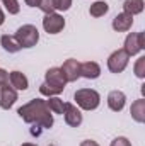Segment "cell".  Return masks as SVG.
<instances>
[{"mask_svg":"<svg viewBox=\"0 0 145 146\" xmlns=\"http://www.w3.org/2000/svg\"><path fill=\"white\" fill-rule=\"evenodd\" d=\"M17 114L21 115V119L28 124H36L43 129H50L53 126V115L51 110L48 109L46 100L43 99H33L28 104H24L22 107H19Z\"/></svg>","mask_w":145,"mask_h":146,"instance_id":"cell-1","label":"cell"},{"mask_svg":"<svg viewBox=\"0 0 145 146\" xmlns=\"http://www.w3.org/2000/svg\"><path fill=\"white\" fill-rule=\"evenodd\" d=\"M65 85H67V80H65L62 70L56 68V66H53V68H50L48 72L44 73V83H41L39 92H41V95L55 97V95H58V94L63 92Z\"/></svg>","mask_w":145,"mask_h":146,"instance_id":"cell-2","label":"cell"},{"mask_svg":"<svg viewBox=\"0 0 145 146\" xmlns=\"http://www.w3.org/2000/svg\"><path fill=\"white\" fill-rule=\"evenodd\" d=\"M73 100L82 110H96L101 104V95L92 88H80L73 94Z\"/></svg>","mask_w":145,"mask_h":146,"instance_id":"cell-3","label":"cell"},{"mask_svg":"<svg viewBox=\"0 0 145 146\" xmlns=\"http://www.w3.org/2000/svg\"><path fill=\"white\" fill-rule=\"evenodd\" d=\"M14 37L17 39L21 48H33V46H36L38 41H39V31L36 29V26H33V24H24V26H21L15 31Z\"/></svg>","mask_w":145,"mask_h":146,"instance_id":"cell-4","label":"cell"},{"mask_svg":"<svg viewBox=\"0 0 145 146\" xmlns=\"http://www.w3.org/2000/svg\"><path fill=\"white\" fill-rule=\"evenodd\" d=\"M125 53L128 56H135L140 51L145 49V34L144 33H130L125 39V46H123Z\"/></svg>","mask_w":145,"mask_h":146,"instance_id":"cell-5","label":"cell"},{"mask_svg":"<svg viewBox=\"0 0 145 146\" xmlns=\"http://www.w3.org/2000/svg\"><path fill=\"white\" fill-rule=\"evenodd\" d=\"M130 56L125 53V49H116L109 54L108 58V68L111 73H121L128 66Z\"/></svg>","mask_w":145,"mask_h":146,"instance_id":"cell-6","label":"cell"},{"mask_svg":"<svg viewBox=\"0 0 145 146\" xmlns=\"http://www.w3.org/2000/svg\"><path fill=\"white\" fill-rule=\"evenodd\" d=\"M63 27H65V19L60 14H56V12L44 14V17H43V29L48 34H58V33L63 31Z\"/></svg>","mask_w":145,"mask_h":146,"instance_id":"cell-7","label":"cell"},{"mask_svg":"<svg viewBox=\"0 0 145 146\" xmlns=\"http://www.w3.org/2000/svg\"><path fill=\"white\" fill-rule=\"evenodd\" d=\"M62 115L65 117V122L72 127H79L82 124V112L73 104H65V109H63Z\"/></svg>","mask_w":145,"mask_h":146,"instance_id":"cell-8","label":"cell"},{"mask_svg":"<svg viewBox=\"0 0 145 146\" xmlns=\"http://www.w3.org/2000/svg\"><path fill=\"white\" fill-rule=\"evenodd\" d=\"M60 70L63 73L67 83H68V82H75V80L80 76V63H79L77 60L70 58V60H67V61L60 66Z\"/></svg>","mask_w":145,"mask_h":146,"instance_id":"cell-9","label":"cell"},{"mask_svg":"<svg viewBox=\"0 0 145 146\" xmlns=\"http://www.w3.org/2000/svg\"><path fill=\"white\" fill-rule=\"evenodd\" d=\"M15 100H17V90L15 88L9 87V83L0 87V107L2 109L9 110L15 104Z\"/></svg>","mask_w":145,"mask_h":146,"instance_id":"cell-10","label":"cell"},{"mask_svg":"<svg viewBox=\"0 0 145 146\" xmlns=\"http://www.w3.org/2000/svg\"><path fill=\"white\" fill-rule=\"evenodd\" d=\"M126 104V95L121 90H111L108 94V107L113 112H121Z\"/></svg>","mask_w":145,"mask_h":146,"instance_id":"cell-11","label":"cell"},{"mask_svg":"<svg viewBox=\"0 0 145 146\" xmlns=\"http://www.w3.org/2000/svg\"><path fill=\"white\" fill-rule=\"evenodd\" d=\"M132 26H133V15H128L125 12L118 14L113 19V29L116 33H126V31L132 29Z\"/></svg>","mask_w":145,"mask_h":146,"instance_id":"cell-12","label":"cell"},{"mask_svg":"<svg viewBox=\"0 0 145 146\" xmlns=\"http://www.w3.org/2000/svg\"><path fill=\"white\" fill-rule=\"evenodd\" d=\"M101 75V66L96 61H85L80 63V76L87 78V80H96Z\"/></svg>","mask_w":145,"mask_h":146,"instance_id":"cell-13","label":"cell"},{"mask_svg":"<svg viewBox=\"0 0 145 146\" xmlns=\"http://www.w3.org/2000/svg\"><path fill=\"white\" fill-rule=\"evenodd\" d=\"M9 82H10V87L15 88V90H26L29 87V80L24 73L21 72H10L9 73Z\"/></svg>","mask_w":145,"mask_h":146,"instance_id":"cell-14","label":"cell"},{"mask_svg":"<svg viewBox=\"0 0 145 146\" xmlns=\"http://www.w3.org/2000/svg\"><path fill=\"white\" fill-rule=\"evenodd\" d=\"M130 114H132V119L138 124H144L145 122V99H138L132 104L130 107Z\"/></svg>","mask_w":145,"mask_h":146,"instance_id":"cell-15","label":"cell"},{"mask_svg":"<svg viewBox=\"0 0 145 146\" xmlns=\"http://www.w3.org/2000/svg\"><path fill=\"white\" fill-rule=\"evenodd\" d=\"M145 7L144 0H125L123 2V12L128 14V15H137V14H142Z\"/></svg>","mask_w":145,"mask_h":146,"instance_id":"cell-16","label":"cell"},{"mask_svg":"<svg viewBox=\"0 0 145 146\" xmlns=\"http://www.w3.org/2000/svg\"><path fill=\"white\" fill-rule=\"evenodd\" d=\"M0 44H2V48H3L7 53H17V51L22 49L21 44L17 42V39L14 36H9V34H3V36L0 37Z\"/></svg>","mask_w":145,"mask_h":146,"instance_id":"cell-17","label":"cell"},{"mask_svg":"<svg viewBox=\"0 0 145 146\" xmlns=\"http://www.w3.org/2000/svg\"><path fill=\"white\" fill-rule=\"evenodd\" d=\"M109 10V5L106 2H103V0H97V2H94L92 5H91V9H89V14L92 15V17H103V15H106Z\"/></svg>","mask_w":145,"mask_h":146,"instance_id":"cell-18","label":"cell"},{"mask_svg":"<svg viewBox=\"0 0 145 146\" xmlns=\"http://www.w3.org/2000/svg\"><path fill=\"white\" fill-rule=\"evenodd\" d=\"M46 106H48V109L51 110L53 114H63V109H65V102L60 99V97H48V100H46Z\"/></svg>","mask_w":145,"mask_h":146,"instance_id":"cell-19","label":"cell"},{"mask_svg":"<svg viewBox=\"0 0 145 146\" xmlns=\"http://www.w3.org/2000/svg\"><path fill=\"white\" fill-rule=\"evenodd\" d=\"M0 2H2V5L5 7V10H7L9 14H12V15L19 14L21 5H19V2H17V0H0Z\"/></svg>","mask_w":145,"mask_h":146,"instance_id":"cell-20","label":"cell"},{"mask_svg":"<svg viewBox=\"0 0 145 146\" xmlns=\"http://www.w3.org/2000/svg\"><path fill=\"white\" fill-rule=\"evenodd\" d=\"M133 72H135V75H137L138 78H142V80L145 78V56H140V58L137 60Z\"/></svg>","mask_w":145,"mask_h":146,"instance_id":"cell-21","label":"cell"},{"mask_svg":"<svg viewBox=\"0 0 145 146\" xmlns=\"http://www.w3.org/2000/svg\"><path fill=\"white\" fill-rule=\"evenodd\" d=\"M44 14H53L56 12L55 10V0H39V5H38Z\"/></svg>","mask_w":145,"mask_h":146,"instance_id":"cell-22","label":"cell"},{"mask_svg":"<svg viewBox=\"0 0 145 146\" xmlns=\"http://www.w3.org/2000/svg\"><path fill=\"white\" fill-rule=\"evenodd\" d=\"M72 7V0H55V10L65 12Z\"/></svg>","mask_w":145,"mask_h":146,"instance_id":"cell-23","label":"cell"},{"mask_svg":"<svg viewBox=\"0 0 145 146\" xmlns=\"http://www.w3.org/2000/svg\"><path fill=\"white\" fill-rule=\"evenodd\" d=\"M109 146H132V143L128 141V138H125V136H118V138H114V139L111 141V145Z\"/></svg>","mask_w":145,"mask_h":146,"instance_id":"cell-24","label":"cell"},{"mask_svg":"<svg viewBox=\"0 0 145 146\" xmlns=\"http://www.w3.org/2000/svg\"><path fill=\"white\" fill-rule=\"evenodd\" d=\"M7 83H9V73L0 68V87H3V85H7Z\"/></svg>","mask_w":145,"mask_h":146,"instance_id":"cell-25","label":"cell"},{"mask_svg":"<svg viewBox=\"0 0 145 146\" xmlns=\"http://www.w3.org/2000/svg\"><path fill=\"white\" fill-rule=\"evenodd\" d=\"M80 146H99V143H96V141H92V139H85V141H82Z\"/></svg>","mask_w":145,"mask_h":146,"instance_id":"cell-26","label":"cell"},{"mask_svg":"<svg viewBox=\"0 0 145 146\" xmlns=\"http://www.w3.org/2000/svg\"><path fill=\"white\" fill-rule=\"evenodd\" d=\"M26 2V5H29V7H38L39 5V0H24Z\"/></svg>","mask_w":145,"mask_h":146,"instance_id":"cell-27","label":"cell"},{"mask_svg":"<svg viewBox=\"0 0 145 146\" xmlns=\"http://www.w3.org/2000/svg\"><path fill=\"white\" fill-rule=\"evenodd\" d=\"M5 22V14H3V10H2V7H0V26Z\"/></svg>","mask_w":145,"mask_h":146,"instance_id":"cell-28","label":"cell"},{"mask_svg":"<svg viewBox=\"0 0 145 146\" xmlns=\"http://www.w3.org/2000/svg\"><path fill=\"white\" fill-rule=\"evenodd\" d=\"M21 146H38V145H33V143H24V145H21Z\"/></svg>","mask_w":145,"mask_h":146,"instance_id":"cell-29","label":"cell"},{"mask_svg":"<svg viewBox=\"0 0 145 146\" xmlns=\"http://www.w3.org/2000/svg\"><path fill=\"white\" fill-rule=\"evenodd\" d=\"M50 146H55V145H50Z\"/></svg>","mask_w":145,"mask_h":146,"instance_id":"cell-30","label":"cell"}]
</instances>
